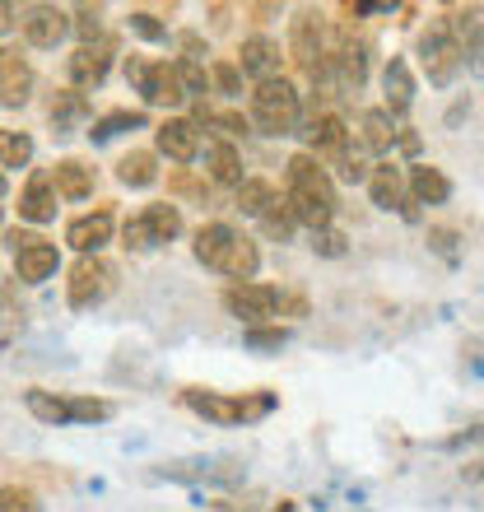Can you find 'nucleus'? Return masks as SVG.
Segmentation results:
<instances>
[{"mask_svg": "<svg viewBox=\"0 0 484 512\" xmlns=\"http://www.w3.org/2000/svg\"><path fill=\"white\" fill-rule=\"evenodd\" d=\"M154 177H159V159H154L149 149H131V154L117 163V182L121 187H131V191L154 187Z\"/></svg>", "mask_w": 484, "mask_h": 512, "instance_id": "25", "label": "nucleus"}, {"mask_svg": "<svg viewBox=\"0 0 484 512\" xmlns=\"http://www.w3.org/2000/svg\"><path fill=\"white\" fill-rule=\"evenodd\" d=\"M168 187H173L177 196H191V201H210V182H196L191 173H173Z\"/></svg>", "mask_w": 484, "mask_h": 512, "instance_id": "42", "label": "nucleus"}, {"mask_svg": "<svg viewBox=\"0 0 484 512\" xmlns=\"http://www.w3.org/2000/svg\"><path fill=\"white\" fill-rule=\"evenodd\" d=\"M173 70H177V84H182V98H201L205 94V66H196V61H182V56H177L173 61Z\"/></svg>", "mask_w": 484, "mask_h": 512, "instance_id": "37", "label": "nucleus"}, {"mask_svg": "<svg viewBox=\"0 0 484 512\" xmlns=\"http://www.w3.org/2000/svg\"><path fill=\"white\" fill-rule=\"evenodd\" d=\"M154 140H159V154H168L173 163H191L196 154H201V126L191 122V117L163 122L159 131H154Z\"/></svg>", "mask_w": 484, "mask_h": 512, "instance_id": "14", "label": "nucleus"}, {"mask_svg": "<svg viewBox=\"0 0 484 512\" xmlns=\"http://www.w3.org/2000/svg\"><path fill=\"white\" fill-rule=\"evenodd\" d=\"M336 182L326 177V168L312 154H294L289 168H284V210L294 215V224H308L312 233L331 229L336 219Z\"/></svg>", "mask_w": 484, "mask_h": 512, "instance_id": "1", "label": "nucleus"}, {"mask_svg": "<svg viewBox=\"0 0 484 512\" xmlns=\"http://www.w3.org/2000/svg\"><path fill=\"white\" fill-rule=\"evenodd\" d=\"M205 80L215 84L219 94H242V75H238V66L233 61H210V70H205Z\"/></svg>", "mask_w": 484, "mask_h": 512, "instance_id": "38", "label": "nucleus"}, {"mask_svg": "<svg viewBox=\"0 0 484 512\" xmlns=\"http://www.w3.org/2000/svg\"><path fill=\"white\" fill-rule=\"evenodd\" d=\"M182 405L191 415H201L205 424H219V429H233V424H256L275 410V391H247V396H229V391H205V387H187L182 391Z\"/></svg>", "mask_w": 484, "mask_h": 512, "instance_id": "3", "label": "nucleus"}, {"mask_svg": "<svg viewBox=\"0 0 484 512\" xmlns=\"http://www.w3.org/2000/svg\"><path fill=\"white\" fill-rule=\"evenodd\" d=\"M5 243L14 247V270H19V280H24V284L52 280L56 266H61V252H56V243H47V238H38V233L14 229Z\"/></svg>", "mask_w": 484, "mask_h": 512, "instance_id": "7", "label": "nucleus"}, {"mask_svg": "<svg viewBox=\"0 0 484 512\" xmlns=\"http://www.w3.org/2000/svg\"><path fill=\"white\" fill-rule=\"evenodd\" d=\"M261 229H266V238H275V243H289V238H294V215H289V210H284V201H270L266 210H261Z\"/></svg>", "mask_w": 484, "mask_h": 512, "instance_id": "35", "label": "nucleus"}, {"mask_svg": "<svg viewBox=\"0 0 484 512\" xmlns=\"http://www.w3.org/2000/svg\"><path fill=\"white\" fill-rule=\"evenodd\" d=\"M24 405H28V415L42 419V424H70V405L66 396H56V391H24Z\"/></svg>", "mask_w": 484, "mask_h": 512, "instance_id": "28", "label": "nucleus"}, {"mask_svg": "<svg viewBox=\"0 0 484 512\" xmlns=\"http://www.w3.org/2000/svg\"><path fill=\"white\" fill-rule=\"evenodd\" d=\"M14 19H19V10H14V5H0V33H5Z\"/></svg>", "mask_w": 484, "mask_h": 512, "instance_id": "48", "label": "nucleus"}, {"mask_svg": "<svg viewBox=\"0 0 484 512\" xmlns=\"http://www.w3.org/2000/svg\"><path fill=\"white\" fill-rule=\"evenodd\" d=\"M126 24H131V33H140V38H145V42H163V38H168V28H163V24H159V19H154V14H149V10H135L131 19H126Z\"/></svg>", "mask_w": 484, "mask_h": 512, "instance_id": "41", "label": "nucleus"}, {"mask_svg": "<svg viewBox=\"0 0 484 512\" xmlns=\"http://www.w3.org/2000/svg\"><path fill=\"white\" fill-rule=\"evenodd\" d=\"M312 247L322 256H345V233H336V229H317L312 233Z\"/></svg>", "mask_w": 484, "mask_h": 512, "instance_id": "44", "label": "nucleus"}, {"mask_svg": "<svg viewBox=\"0 0 484 512\" xmlns=\"http://www.w3.org/2000/svg\"><path fill=\"white\" fill-rule=\"evenodd\" d=\"M19 28H24L28 47L52 52V47H61L70 38V14L56 10V5H28V10H19Z\"/></svg>", "mask_w": 484, "mask_h": 512, "instance_id": "10", "label": "nucleus"}, {"mask_svg": "<svg viewBox=\"0 0 484 512\" xmlns=\"http://www.w3.org/2000/svg\"><path fill=\"white\" fill-rule=\"evenodd\" d=\"M140 224H145V233H149V247H163L182 233V210L168 205V201L145 205V210H140Z\"/></svg>", "mask_w": 484, "mask_h": 512, "instance_id": "24", "label": "nucleus"}, {"mask_svg": "<svg viewBox=\"0 0 484 512\" xmlns=\"http://www.w3.org/2000/svg\"><path fill=\"white\" fill-rule=\"evenodd\" d=\"M140 94H145V103H159V108L187 103V98H182V84H177L173 61H149L145 75H140Z\"/></svg>", "mask_w": 484, "mask_h": 512, "instance_id": "17", "label": "nucleus"}, {"mask_svg": "<svg viewBox=\"0 0 484 512\" xmlns=\"http://www.w3.org/2000/svg\"><path fill=\"white\" fill-rule=\"evenodd\" d=\"M405 191H410V201L415 205H443L452 196V182L443 177V168H433V163H415L410 173H405Z\"/></svg>", "mask_w": 484, "mask_h": 512, "instance_id": "18", "label": "nucleus"}, {"mask_svg": "<svg viewBox=\"0 0 484 512\" xmlns=\"http://www.w3.org/2000/svg\"><path fill=\"white\" fill-rule=\"evenodd\" d=\"M359 126H363V145L373 149V154H387V149H396V135H401V131H396V122H391L382 108H368Z\"/></svg>", "mask_w": 484, "mask_h": 512, "instance_id": "27", "label": "nucleus"}, {"mask_svg": "<svg viewBox=\"0 0 484 512\" xmlns=\"http://www.w3.org/2000/svg\"><path fill=\"white\" fill-rule=\"evenodd\" d=\"M308 145H312V159H317V154L340 159V154H350V131H345V122H340L336 112H322V117H312V126H308Z\"/></svg>", "mask_w": 484, "mask_h": 512, "instance_id": "22", "label": "nucleus"}, {"mask_svg": "<svg viewBox=\"0 0 484 512\" xmlns=\"http://www.w3.org/2000/svg\"><path fill=\"white\" fill-rule=\"evenodd\" d=\"M242 340H247V350L270 354V350H284V345H289V331H284V326H247Z\"/></svg>", "mask_w": 484, "mask_h": 512, "instance_id": "36", "label": "nucleus"}, {"mask_svg": "<svg viewBox=\"0 0 484 512\" xmlns=\"http://www.w3.org/2000/svg\"><path fill=\"white\" fill-rule=\"evenodd\" d=\"M47 117H52L56 135H66L70 126L80 122V117H89V103H84V94H75V89H61V94L52 98V108H47Z\"/></svg>", "mask_w": 484, "mask_h": 512, "instance_id": "29", "label": "nucleus"}, {"mask_svg": "<svg viewBox=\"0 0 484 512\" xmlns=\"http://www.w3.org/2000/svg\"><path fill=\"white\" fill-rule=\"evenodd\" d=\"M289 52H294V61L308 70V75L326 56V28H322V14L317 10H298L294 28H289Z\"/></svg>", "mask_w": 484, "mask_h": 512, "instance_id": "12", "label": "nucleus"}, {"mask_svg": "<svg viewBox=\"0 0 484 512\" xmlns=\"http://www.w3.org/2000/svg\"><path fill=\"white\" fill-rule=\"evenodd\" d=\"M33 98V66L19 47L0 52V108H24Z\"/></svg>", "mask_w": 484, "mask_h": 512, "instance_id": "11", "label": "nucleus"}, {"mask_svg": "<svg viewBox=\"0 0 484 512\" xmlns=\"http://www.w3.org/2000/svg\"><path fill=\"white\" fill-rule=\"evenodd\" d=\"M224 308H229L238 322L261 326L266 317H275V308H280V289H275V284H256V280L229 284V289H224Z\"/></svg>", "mask_w": 484, "mask_h": 512, "instance_id": "9", "label": "nucleus"}, {"mask_svg": "<svg viewBox=\"0 0 484 512\" xmlns=\"http://www.w3.org/2000/svg\"><path fill=\"white\" fill-rule=\"evenodd\" d=\"M368 191H373V205L382 210H396V215L415 219V201H410V191H405V173L396 163H377L373 173H368Z\"/></svg>", "mask_w": 484, "mask_h": 512, "instance_id": "13", "label": "nucleus"}, {"mask_svg": "<svg viewBox=\"0 0 484 512\" xmlns=\"http://www.w3.org/2000/svg\"><path fill=\"white\" fill-rule=\"evenodd\" d=\"M70 405V424H103V419L117 415L112 401H98V396H66Z\"/></svg>", "mask_w": 484, "mask_h": 512, "instance_id": "34", "label": "nucleus"}, {"mask_svg": "<svg viewBox=\"0 0 484 512\" xmlns=\"http://www.w3.org/2000/svg\"><path fill=\"white\" fill-rule=\"evenodd\" d=\"M196 126H210V131H219L224 135V140H238V135H247V117H242V112H210L201 103V108H196Z\"/></svg>", "mask_w": 484, "mask_h": 512, "instance_id": "33", "label": "nucleus"}, {"mask_svg": "<svg viewBox=\"0 0 484 512\" xmlns=\"http://www.w3.org/2000/svg\"><path fill=\"white\" fill-rule=\"evenodd\" d=\"M66 243L75 247L80 256H98L103 247L112 243V210L103 205V210H94V215H80L75 224L66 229Z\"/></svg>", "mask_w": 484, "mask_h": 512, "instance_id": "15", "label": "nucleus"}, {"mask_svg": "<svg viewBox=\"0 0 484 512\" xmlns=\"http://www.w3.org/2000/svg\"><path fill=\"white\" fill-rule=\"evenodd\" d=\"M47 177H52V191L66 196V201H89L94 196V168H84L80 159H61Z\"/></svg>", "mask_w": 484, "mask_h": 512, "instance_id": "23", "label": "nucleus"}, {"mask_svg": "<svg viewBox=\"0 0 484 512\" xmlns=\"http://www.w3.org/2000/svg\"><path fill=\"white\" fill-rule=\"evenodd\" d=\"M429 238H433V247H438L447 261H457V233H452V229H433Z\"/></svg>", "mask_w": 484, "mask_h": 512, "instance_id": "45", "label": "nucleus"}, {"mask_svg": "<svg viewBox=\"0 0 484 512\" xmlns=\"http://www.w3.org/2000/svg\"><path fill=\"white\" fill-rule=\"evenodd\" d=\"M112 56H117V38H108V33H103L98 42H80V47H75V56L66 61L75 94H80V89H98V84L108 80Z\"/></svg>", "mask_w": 484, "mask_h": 512, "instance_id": "8", "label": "nucleus"}, {"mask_svg": "<svg viewBox=\"0 0 484 512\" xmlns=\"http://www.w3.org/2000/svg\"><path fill=\"white\" fill-rule=\"evenodd\" d=\"M298 117H303V103H298V89L289 80H261L252 94V122L261 135H298Z\"/></svg>", "mask_w": 484, "mask_h": 512, "instance_id": "4", "label": "nucleus"}, {"mask_svg": "<svg viewBox=\"0 0 484 512\" xmlns=\"http://www.w3.org/2000/svg\"><path fill=\"white\" fill-rule=\"evenodd\" d=\"M24 312L14 308V298H10V284H0V322H19Z\"/></svg>", "mask_w": 484, "mask_h": 512, "instance_id": "46", "label": "nucleus"}, {"mask_svg": "<svg viewBox=\"0 0 484 512\" xmlns=\"http://www.w3.org/2000/svg\"><path fill=\"white\" fill-rule=\"evenodd\" d=\"M112 289H117V270H112L103 256H80L66 280V303L75 312H89V308H98Z\"/></svg>", "mask_w": 484, "mask_h": 512, "instance_id": "5", "label": "nucleus"}, {"mask_svg": "<svg viewBox=\"0 0 484 512\" xmlns=\"http://www.w3.org/2000/svg\"><path fill=\"white\" fill-rule=\"evenodd\" d=\"M159 480H238V466L233 461H205V457H191V461H168L159 466Z\"/></svg>", "mask_w": 484, "mask_h": 512, "instance_id": "21", "label": "nucleus"}, {"mask_svg": "<svg viewBox=\"0 0 484 512\" xmlns=\"http://www.w3.org/2000/svg\"><path fill=\"white\" fill-rule=\"evenodd\" d=\"M0 512H42V503H38V494H33V489L5 485V489H0Z\"/></svg>", "mask_w": 484, "mask_h": 512, "instance_id": "40", "label": "nucleus"}, {"mask_svg": "<svg viewBox=\"0 0 484 512\" xmlns=\"http://www.w3.org/2000/svg\"><path fill=\"white\" fill-rule=\"evenodd\" d=\"M121 247H126V252H154V247H149L145 224H140V215L126 219V229H121Z\"/></svg>", "mask_w": 484, "mask_h": 512, "instance_id": "43", "label": "nucleus"}, {"mask_svg": "<svg viewBox=\"0 0 484 512\" xmlns=\"http://www.w3.org/2000/svg\"><path fill=\"white\" fill-rule=\"evenodd\" d=\"M191 252H196V261H201V266L219 270V275H229L233 284L256 280V270H261V252H256V243L247 238V233L233 229V224H224V219L201 224V229H196Z\"/></svg>", "mask_w": 484, "mask_h": 512, "instance_id": "2", "label": "nucleus"}, {"mask_svg": "<svg viewBox=\"0 0 484 512\" xmlns=\"http://www.w3.org/2000/svg\"><path fill=\"white\" fill-rule=\"evenodd\" d=\"M33 163V135L0 131V168H28Z\"/></svg>", "mask_w": 484, "mask_h": 512, "instance_id": "31", "label": "nucleus"}, {"mask_svg": "<svg viewBox=\"0 0 484 512\" xmlns=\"http://www.w3.org/2000/svg\"><path fill=\"white\" fill-rule=\"evenodd\" d=\"M0 196H5V177H0Z\"/></svg>", "mask_w": 484, "mask_h": 512, "instance_id": "49", "label": "nucleus"}, {"mask_svg": "<svg viewBox=\"0 0 484 512\" xmlns=\"http://www.w3.org/2000/svg\"><path fill=\"white\" fill-rule=\"evenodd\" d=\"M419 66H424L429 84H438V89H447V84L457 80V70H461V42L447 33L443 19L424 28V38H419Z\"/></svg>", "mask_w": 484, "mask_h": 512, "instance_id": "6", "label": "nucleus"}, {"mask_svg": "<svg viewBox=\"0 0 484 512\" xmlns=\"http://www.w3.org/2000/svg\"><path fill=\"white\" fill-rule=\"evenodd\" d=\"M140 126H145V112H108V117L94 122L89 140H94V145H108V140H117L121 131H140Z\"/></svg>", "mask_w": 484, "mask_h": 512, "instance_id": "30", "label": "nucleus"}, {"mask_svg": "<svg viewBox=\"0 0 484 512\" xmlns=\"http://www.w3.org/2000/svg\"><path fill=\"white\" fill-rule=\"evenodd\" d=\"M270 201H275V191H270V182H261V177H242L238 196H233V205H238L242 215H261Z\"/></svg>", "mask_w": 484, "mask_h": 512, "instance_id": "32", "label": "nucleus"}, {"mask_svg": "<svg viewBox=\"0 0 484 512\" xmlns=\"http://www.w3.org/2000/svg\"><path fill=\"white\" fill-rule=\"evenodd\" d=\"M145 56H131V61H126V84H135V89H140V75H145Z\"/></svg>", "mask_w": 484, "mask_h": 512, "instance_id": "47", "label": "nucleus"}, {"mask_svg": "<svg viewBox=\"0 0 484 512\" xmlns=\"http://www.w3.org/2000/svg\"><path fill=\"white\" fill-rule=\"evenodd\" d=\"M19 219H28V224H52L56 219V191H52V177L47 173L28 177L24 196H19Z\"/></svg>", "mask_w": 484, "mask_h": 512, "instance_id": "20", "label": "nucleus"}, {"mask_svg": "<svg viewBox=\"0 0 484 512\" xmlns=\"http://www.w3.org/2000/svg\"><path fill=\"white\" fill-rule=\"evenodd\" d=\"M275 70H280V42L266 38V33H256V38L242 42L238 75H252V80L261 84V80H275Z\"/></svg>", "mask_w": 484, "mask_h": 512, "instance_id": "16", "label": "nucleus"}, {"mask_svg": "<svg viewBox=\"0 0 484 512\" xmlns=\"http://www.w3.org/2000/svg\"><path fill=\"white\" fill-rule=\"evenodd\" d=\"M382 89H387V117L396 122V117H405L410 112V103H415V80H410V66H405L401 56H391L387 70H382Z\"/></svg>", "mask_w": 484, "mask_h": 512, "instance_id": "19", "label": "nucleus"}, {"mask_svg": "<svg viewBox=\"0 0 484 512\" xmlns=\"http://www.w3.org/2000/svg\"><path fill=\"white\" fill-rule=\"evenodd\" d=\"M205 168H210V182H224V187H238L242 182V159L229 140H215L205 149Z\"/></svg>", "mask_w": 484, "mask_h": 512, "instance_id": "26", "label": "nucleus"}, {"mask_svg": "<svg viewBox=\"0 0 484 512\" xmlns=\"http://www.w3.org/2000/svg\"><path fill=\"white\" fill-rule=\"evenodd\" d=\"M70 28H75L84 42H98L103 38V10H98V5H80L75 19H70Z\"/></svg>", "mask_w": 484, "mask_h": 512, "instance_id": "39", "label": "nucleus"}]
</instances>
